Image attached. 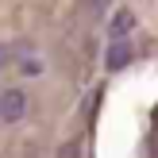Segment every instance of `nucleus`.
<instances>
[{
    "label": "nucleus",
    "instance_id": "f257e3e1",
    "mask_svg": "<svg viewBox=\"0 0 158 158\" xmlns=\"http://www.w3.org/2000/svg\"><path fill=\"white\" fill-rule=\"evenodd\" d=\"M27 116V93L23 89H4L0 93V120L4 123H19Z\"/></svg>",
    "mask_w": 158,
    "mask_h": 158
},
{
    "label": "nucleus",
    "instance_id": "7ed1b4c3",
    "mask_svg": "<svg viewBox=\"0 0 158 158\" xmlns=\"http://www.w3.org/2000/svg\"><path fill=\"white\" fill-rule=\"evenodd\" d=\"M131 27H135V12H131V8H120V12L112 15V23H108V35L112 39H127Z\"/></svg>",
    "mask_w": 158,
    "mask_h": 158
},
{
    "label": "nucleus",
    "instance_id": "f03ea898",
    "mask_svg": "<svg viewBox=\"0 0 158 158\" xmlns=\"http://www.w3.org/2000/svg\"><path fill=\"white\" fill-rule=\"evenodd\" d=\"M127 62H131L127 39H112V46H108V54H104V66H108V69H123Z\"/></svg>",
    "mask_w": 158,
    "mask_h": 158
},
{
    "label": "nucleus",
    "instance_id": "20e7f679",
    "mask_svg": "<svg viewBox=\"0 0 158 158\" xmlns=\"http://www.w3.org/2000/svg\"><path fill=\"white\" fill-rule=\"evenodd\" d=\"M58 158H81V143H77V139H73V143H62L58 147Z\"/></svg>",
    "mask_w": 158,
    "mask_h": 158
},
{
    "label": "nucleus",
    "instance_id": "39448f33",
    "mask_svg": "<svg viewBox=\"0 0 158 158\" xmlns=\"http://www.w3.org/2000/svg\"><path fill=\"white\" fill-rule=\"evenodd\" d=\"M108 4H112V0H89V8H93V12H104Z\"/></svg>",
    "mask_w": 158,
    "mask_h": 158
},
{
    "label": "nucleus",
    "instance_id": "423d86ee",
    "mask_svg": "<svg viewBox=\"0 0 158 158\" xmlns=\"http://www.w3.org/2000/svg\"><path fill=\"white\" fill-rule=\"evenodd\" d=\"M4 54H8V50H4V46H0V66H4Z\"/></svg>",
    "mask_w": 158,
    "mask_h": 158
}]
</instances>
